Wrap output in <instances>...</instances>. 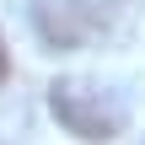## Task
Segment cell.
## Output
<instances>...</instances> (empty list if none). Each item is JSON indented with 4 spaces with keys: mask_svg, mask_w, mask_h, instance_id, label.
I'll return each mask as SVG.
<instances>
[{
    "mask_svg": "<svg viewBox=\"0 0 145 145\" xmlns=\"http://www.w3.org/2000/svg\"><path fill=\"white\" fill-rule=\"evenodd\" d=\"M48 108H54V118H59L75 140H97V145L118 140L124 124H129L124 97L108 91L102 81H81V75H59V81L48 86Z\"/></svg>",
    "mask_w": 145,
    "mask_h": 145,
    "instance_id": "6da1fadb",
    "label": "cell"
},
{
    "mask_svg": "<svg viewBox=\"0 0 145 145\" xmlns=\"http://www.w3.org/2000/svg\"><path fill=\"white\" fill-rule=\"evenodd\" d=\"M5 75H11V48H5V32H0V86H5Z\"/></svg>",
    "mask_w": 145,
    "mask_h": 145,
    "instance_id": "7a4b0ae2",
    "label": "cell"
}]
</instances>
